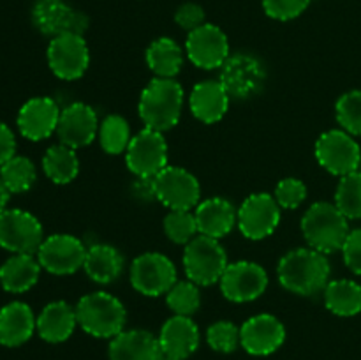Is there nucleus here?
Returning <instances> with one entry per match:
<instances>
[{"label":"nucleus","mask_w":361,"mask_h":360,"mask_svg":"<svg viewBox=\"0 0 361 360\" xmlns=\"http://www.w3.org/2000/svg\"><path fill=\"white\" fill-rule=\"evenodd\" d=\"M338 124L351 136H361V90H351L341 95L335 104Z\"/></svg>","instance_id":"obj_36"},{"label":"nucleus","mask_w":361,"mask_h":360,"mask_svg":"<svg viewBox=\"0 0 361 360\" xmlns=\"http://www.w3.org/2000/svg\"><path fill=\"white\" fill-rule=\"evenodd\" d=\"M207 341L217 353H233L240 344V328L231 321H215L207 330Z\"/></svg>","instance_id":"obj_38"},{"label":"nucleus","mask_w":361,"mask_h":360,"mask_svg":"<svg viewBox=\"0 0 361 360\" xmlns=\"http://www.w3.org/2000/svg\"><path fill=\"white\" fill-rule=\"evenodd\" d=\"M274 198L279 203V207L293 210V208H298L305 201L307 187L298 179H284L275 187Z\"/></svg>","instance_id":"obj_39"},{"label":"nucleus","mask_w":361,"mask_h":360,"mask_svg":"<svg viewBox=\"0 0 361 360\" xmlns=\"http://www.w3.org/2000/svg\"><path fill=\"white\" fill-rule=\"evenodd\" d=\"M330 272L326 254L312 247L289 251L281 258L277 267L279 282L288 292L302 296H314L324 292L330 282Z\"/></svg>","instance_id":"obj_1"},{"label":"nucleus","mask_w":361,"mask_h":360,"mask_svg":"<svg viewBox=\"0 0 361 360\" xmlns=\"http://www.w3.org/2000/svg\"><path fill=\"white\" fill-rule=\"evenodd\" d=\"M37 330V318L25 302H11L0 309V344L16 348Z\"/></svg>","instance_id":"obj_24"},{"label":"nucleus","mask_w":361,"mask_h":360,"mask_svg":"<svg viewBox=\"0 0 361 360\" xmlns=\"http://www.w3.org/2000/svg\"><path fill=\"white\" fill-rule=\"evenodd\" d=\"M185 49L190 62L201 69H217L229 59L228 35L212 23H204L189 32Z\"/></svg>","instance_id":"obj_16"},{"label":"nucleus","mask_w":361,"mask_h":360,"mask_svg":"<svg viewBox=\"0 0 361 360\" xmlns=\"http://www.w3.org/2000/svg\"><path fill=\"white\" fill-rule=\"evenodd\" d=\"M76 318L78 325L92 337L113 339L123 332L127 311L111 293L94 292L80 299L76 306Z\"/></svg>","instance_id":"obj_4"},{"label":"nucleus","mask_w":361,"mask_h":360,"mask_svg":"<svg viewBox=\"0 0 361 360\" xmlns=\"http://www.w3.org/2000/svg\"><path fill=\"white\" fill-rule=\"evenodd\" d=\"M324 304L337 316H356L361 313V286L351 279L330 281L324 288Z\"/></svg>","instance_id":"obj_29"},{"label":"nucleus","mask_w":361,"mask_h":360,"mask_svg":"<svg viewBox=\"0 0 361 360\" xmlns=\"http://www.w3.org/2000/svg\"><path fill=\"white\" fill-rule=\"evenodd\" d=\"M60 113L62 109L51 97H34L21 106L16 120L18 129L30 141L46 140L56 133Z\"/></svg>","instance_id":"obj_20"},{"label":"nucleus","mask_w":361,"mask_h":360,"mask_svg":"<svg viewBox=\"0 0 361 360\" xmlns=\"http://www.w3.org/2000/svg\"><path fill=\"white\" fill-rule=\"evenodd\" d=\"M175 21L180 28L192 32L204 25V9L196 2H187L180 6L175 13Z\"/></svg>","instance_id":"obj_41"},{"label":"nucleus","mask_w":361,"mask_h":360,"mask_svg":"<svg viewBox=\"0 0 361 360\" xmlns=\"http://www.w3.org/2000/svg\"><path fill=\"white\" fill-rule=\"evenodd\" d=\"M130 140L129 124L120 115H108L99 126V141L106 154H122L127 150Z\"/></svg>","instance_id":"obj_33"},{"label":"nucleus","mask_w":361,"mask_h":360,"mask_svg":"<svg viewBox=\"0 0 361 360\" xmlns=\"http://www.w3.org/2000/svg\"><path fill=\"white\" fill-rule=\"evenodd\" d=\"M9 191L6 189V186L2 184V180H0V214H2L4 210L7 208V201H9Z\"/></svg>","instance_id":"obj_45"},{"label":"nucleus","mask_w":361,"mask_h":360,"mask_svg":"<svg viewBox=\"0 0 361 360\" xmlns=\"http://www.w3.org/2000/svg\"><path fill=\"white\" fill-rule=\"evenodd\" d=\"M182 108V85L173 78H155L141 92L137 112L145 127L164 133L178 124Z\"/></svg>","instance_id":"obj_2"},{"label":"nucleus","mask_w":361,"mask_h":360,"mask_svg":"<svg viewBox=\"0 0 361 360\" xmlns=\"http://www.w3.org/2000/svg\"><path fill=\"white\" fill-rule=\"evenodd\" d=\"M302 232L309 247L331 254L344 246L349 235V222L337 205L317 201L303 215Z\"/></svg>","instance_id":"obj_3"},{"label":"nucleus","mask_w":361,"mask_h":360,"mask_svg":"<svg viewBox=\"0 0 361 360\" xmlns=\"http://www.w3.org/2000/svg\"><path fill=\"white\" fill-rule=\"evenodd\" d=\"M32 21L41 34L59 37L63 34L83 35L88 28L87 14L63 0H37L32 7Z\"/></svg>","instance_id":"obj_12"},{"label":"nucleus","mask_w":361,"mask_h":360,"mask_svg":"<svg viewBox=\"0 0 361 360\" xmlns=\"http://www.w3.org/2000/svg\"><path fill=\"white\" fill-rule=\"evenodd\" d=\"M335 205L348 219H361V172L342 176L335 191Z\"/></svg>","instance_id":"obj_34"},{"label":"nucleus","mask_w":361,"mask_h":360,"mask_svg":"<svg viewBox=\"0 0 361 360\" xmlns=\"http://www.w3.org/2000/svg\"><path fill=\"white\" fill-rule=\"evenodd\" d=\"M164 232L168 239L175 244H189L197 232L196 215L190 210H171L164 217Z\"/></svg>","instance_id":"obj_37"},{"label":"nucleus","mask_w":361,"mask_h":360,"mask_svg":"<svg viewBox=\"0 0 361 360\" xmlns=\"http://www.w3.org/2000/svg\"><path fill=\"white\" fill-rule=\"evenodd\" d=\"M219 284L222 295L231 302H252L259 299L267 289L268 274L261 265L254 261H236L228 265Z\"/></svg>","instance_id":"obj_15"},{"label":"nucleus","mask_w":361,"mask_h":360,"mask_svg":"<svg viewBox=\"0 0 361 360\" xmlns=\"http://www.w3.org/2000/svg\"><path fill=\"white\" fill-rule=\"evenodd\" d=\"M99 120L92 106L85 102H73L62 109L56 127L60 143L71 148H83L90 145L97 136Z\"/></svg>","instance_id":"obj_19"},{"label":"nucleus","mask_w":361,"mask_h":360,"mask_svg":"<svg viewBox=\"0 0 361 360\" xmlns=\"http://www.w3.org/2000/svg\"><path fill=\"white\" fill-rule=\"evenodd\" d=\"M231 95L221 81L207 80L197 83L190 92V112L200 122L215 124L226 115Z\"/></svg>","instance_id":"obj_25"},{"label":"nucleus","mask_w":361,"mask_h":360,"mask_svg":"<svg viewBox=\"0 0 361 360\" xmlns=\"http://www.w3.org/2000/svg\"><path fill=\"white\" fill-rule=\"evenodd\" d=\"M42 169L46 176L55 184H69L73 182L80 172V159L76 150L67 145H53L46 150L42 157Z\"/></svg>","instance_id":"obj_31"},{"label":"nucleus","mask_w":361,"mask_h":360,"mask_svg":"<svg viewBox=\"0 0 361 360\" xmlns=\"http://www.w3.org/2000/svg\"><path fill=\"white\" fill-rule=\"evenodd\" d=\"M309 6L310 0H263L264 13L279 21L295 20Z\"/></svg>","instance_id":"obj_40"},{"label":"nucleus","mask_w":361,"mask_h":360,"mask_svg":"<svg viewBox=\"0 0 361 360\" xmlns=\"http://www.w3.org/2000/svg\"><path fill=\"white\" fill-rule=\"evenodd\" d=\"M176 282V267L161 253H145L130 265V284L145 296L166 295Z\"/></svg>","instance_id":"obj_10"},{"label":"nucleus","mask_w":361,"mask_h":360,"mask_svg":"<svg viewBox=\"0 0 361 360\" xmlns=\"http://www.w3.org/2000/svg\"><path fill=\"white\" fill-rule=\"evenodd\" d=\"M147 64L159 78H175L183 66L182 48L173 39L159 37L148 46Z\"/></svg>","instance_id":"obj_30"},{"label":"nucleus","mask_w":361,"mask_h":360,"mask_svg":"<svg viewBox=\"0 0 361 360\" xmlns=\"http://www.w3.org/2000/svg\"><path fill=\"white\" fill-rule=\"evenodd\" d=\"M286 341V328L274 314H257L240 327V346L249 355L268 356Z\"/></svg>","instance_id":"obj_17"},{"label":"nucleus","mask_w":361,"mask_h":360,"mask_svg":"<svg viewBox=\"0 0 361 360\" xmlns=\"http://www.w3.org/2000/svg\"><path fill=\"white\" fill-rule=\"evenodd\" d=\"M88 277L99 284H109L116 281L123 270V258L118 249L106 244H97L87 251L83 265Z\"/></svg>","instance_id":"obj_28"},{"label":"nucleus","mask_w":361,"mask_h":360,"mask_svg":"<svg viewBox=\"0 0 361 360\" xmlns=\"http://www.w3.org/2000/svg\"><path fill=\"white\" fill-rule=\"evenodd\" d=\"M162 355L159 337L140 328L120 332L108 348L109 360H161Z\"/></svg>","instance_id":"obj_22"},{"label":"nucleus","mask_w":361,"mask_h":360,"mask_svg":"<svg viewBox=\"0 0 361 360\" xmlns=\"http://www.w3.org/2000/svg\"><path fill=\"white\" fill-rule=\"evenodd\" d=\"M44 240L42 224L21 208H6L0 214V247L13 254H37Z\"/></svg>","instance_id":"obj_6"},{"label":"nucleus","mask_w":361,"mask_h":360,"mask_svg":"<svg viewBox=\"0 0 361 360\" xmlns=\"http://www.w3.org/2000/svg\"><path fill=\"white\" fill-rule=\"evenodd\" d=\"M166 304L178 316H192L201 306L200 288L192 281H176L166 293Z\"/></svg>","instance_id":"obj_35"},{"label":"nucleus","mask_w":361,"mask_h":360,"mask_svg":"<svg viewBox=\"0 0 361 360\" xmlns=\"http://www.w3.org/2000/svg\"><path fill=\"white\" fill-rule=\"evenodd\" d=\"M267 73L257 59L250 55L229 56L221 67V81L228 94L236 99H247L256 94L263 85Z\"/></svg>","instance_id":"obj_18"},{"label":"nucleus","mask_w":361,"mask_h":360,"mask_svg":"<svg viewBox=\"0 0 361 360\" xmlns=\"http://www.w3.org/2000/svg\"><path fill=\"white\" fill-rule=\"evenodd\" d=\"M161 360H183V359H176V356H169V355H162Z\"/></svg>","instance_id":"obj_46"},{"label":"nucleus","mask_w":361,"mask_h":360,"mask_svg":"<svg viewBox=\"0 0 361 360\" xmlns=\"http://www.w3.org/2000/svg\"><path fill=\"white\" fill-rule=\"evenodd\" d=\"M133 194L140 200H154L155 193H154V184H152V179H140L134 182L133 186Z\"/></svg>","instance_id":"obj_44"},{"label":"nucleus","mask_w":361,"mask_h":360,"mask_svg":"<svg viewBox=\"0 0 361 360\" xmlns=\"http://www.w3.org/2000/svg\"><path fill=\"white\" fill-rule=\"evenodd\" d=\"M228 265V254L217 239L197 235L183 251L185 274L197 286H210L221 281Z\"/></svg>","instance_id":"obj_5"},{"label":"nucleus","mask_w":361,"mask_h":360,"mask_svg":"<svg viewBox=\"0 0 361 360\" xmlns=\"http://www.w3.org/2000/svg\"><path fill=\"white\" fill-rule=\"evenodd\" d=\"M16 152V138L14 133L6 126L4 122H0V166L6 161H9Z\"/></svg>","instance_id":"obj_43"},{"label":"nucleus","mask_w":361,"mask_h":360,"mask_svg":"<svg viewBox=\"0 0 361 360\" xmlns=\"http://www.w3.org/2000/svg\"><path fill=\"white\" fill-rule=\"evenodd\" d=\"M155 198L169 210H190L200 205L201 186L196 176L178 166H166L152 179Z\"/></svg>","instance_id":"obj_7"},{"label":"nucleus","mask_w":361,"mask_h":360,"mask_svg":"<svg viewBox=\"0 0 361 360\" xmlns=\"http://www.w3.org/2000/svg\"><path fill=\"white\" fill-rule=\"evenodd\" d=\"M196 222L200 235L221 240L229 235L238 222V212L224 198H210L196 207Z\"/></svg>","instance_id":"obj_23"},{"label":"nucleus","mask_w":361,"mask_h":360,"mask_svg":"<svg viewBox=\"0 0 361 360\" xmlns=\"http://www.w3.org/2000/svg\"><path fill=\"white\" fill-rule=\"evenodd\" d=\"M127 168L140 179H154L168 166V143L162 133L145 127L126 150Z\"/></svg>","instance_id":"obj_8"},{"label":"nucleus","mask_w":361,"mask_h":360,"mask_svg":"<svg viewBox=\"0 0 361 360\" xmlns=\"http://www.w3.org/2000/svg\"><path fill=\"white\" fill-rule=\"evenodd\" d=\"M281 224V207L267 193L250 194L238 208V228L249 240H263Z\"/></svg>","instance_id":"obj_14"},{"label":"nucleus","mask_w":361,"mask_h":360,"mask_svg":"<svg viewBox=\"0 0 361 360\" xmlns=\"http://www.w3.org/2000/svg\"><path fill=\"white\" fill-rule=\"evenodd\" d=\"M341 251L349 270L361 275V228L349 232Z\"/></svg>","instance_id":"obj_42"},{"label":"nucleus","mask_w":361,"mask_h":360,"mask_svg":"<svg viewBox=\"0 0 361 360\" xmlns=\"http://www.w3.org/2000/svg\"><path fill=\"white\" fill-rule=\"evenodd\" d=\"M41 268L34 254H13L0 267V284L9 293H25L37 282Z\"/></svg>","instance_id":"obj_27"},{"label":"nucleus","mask_w":361,"mask_h":360,"mask_svg":"<svg viewBox=\"0 0 361 360\" xmlns=\"http://www.w3.org/2000/svg\"><path fill=\"white\" fill-rule=\"evenodd\" d=\"M157 337L164 355L185 360L200 346V328L190 316L175 314L162 325Z\"/></svg>","instance_id":"obj_21"},{"label":"nucleus","mask_w":361,"mask_h":360,"mask_svg":"<svg viewBox=\"0 0 361 360\" xmlns=\"http://www.w3.org/2000/svg\"><path fill=\"white\" fill-rule=\"evenodd\" d=\"M87 251L78 236L56 233L42 240L35 256L41 267L49 274L71 275L83 268Z\"/></svg>","instance_id":"obj_11"},{"label":"nucleus","mask_w":361,"mask_h":360,"mask_svg":"<svg viewBox=\"0 0 361 360\" xmlns=\"http://www.w3.org/2000/svg\"><path fill=\"white\" fill-rule=\"evenodd\" d=\"M76 325V307L63 300H55L49 302L37 316V334L42 341L59 344L73 335Z\"/></svg>","instance_id":"obj_26"},{"label":"nucleus","mask_w":361,"mask_h":360,"mask_svg":"<svg viewBox=\"0 0 361 360\" xmlns=\"http://www.w3.org/2000/svg\"><path fill=\"white\" fill-rule=\"evenodd\" d=\"M317 162L331 175L345 176L358 172L361 162V148L355 138L345 131H328L316 141Z\"/></svg>","instance_id":"obj_9"},{"label":"nucleus","mask_w":361,"mask_h":360,"mask_svg":"<svg viewBox=\"0 0 361 360\" xmlns=\"http://www.w3.org/2000/svg\"><path fill=\"white\" fill-rule=\"evenodd\" d=\"M37 179V172L30 159L23 155H13L0 166V180L11 194L27 193Z\"/></svg>","instance_id":"obj_32"},{"label":"nucleus","mask_w":361,"mask_h":360,"mask_svg":"<svg viewBox=\"0 0 361 360\" xmlns=\"http://www.w3.org/2000/svg\"><path fill=\"white\" fill-rule=\"evenodd\" d=\"M48 64L60 80L73 81L83 76L90 64V52L83 35L63 34L53 37L48 46Z\"/></svg>","instance_id":"obj_13"}]
</instances>
